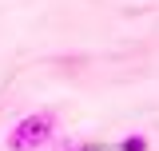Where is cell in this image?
Instances as JSON below:
<instances>
[{"label": "cell", "mask_w": 159, "mask_h": 151, "mask_svg": "<svg viewBox=\"0 0 159 151\" xmlns=\"http://www.w3.org/2000/svg\"><path fill=\"white\" fill-rule=\"evenodd\" d=\"M8 151H44L56 143V112H28L12 123L8 131Z\"/></svg>", "instance_id": "obj_1"}, {"label": "cell", "mask_w": 159, "mask_h": 151, "mask_svg": "<svg viewBox=\"0 0 159 151\" xmlns=\"http://www.w3.org/2000/svg\"><path fill=\"white\" fill-rule=\"evenodd\" d=\"M119 151H147V139H143V135H127V139L119 143Z\"/></svg>", "instance_id": "obj_2"}]
</instances>
